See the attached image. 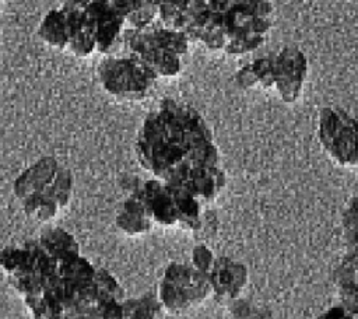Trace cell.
<instances>
[{
    "label": "cell",
    "mask_w": 358,
    "mask_h": 319,
    "mask_svg": "<svg viewBox=\"0 0 358 319\" xmlns=\"http://www.w3.org/2000/svg\"><path fill=\"white\" fill-rule=\"evenodd\" d=\"M0 266L34 319H123V290L78 252L52 253L27 242L3 249Z\"/></svg>",
    "instance_id": "obj_1"
},
{
    "label": "cell",
    "mask_w": 358,
    "mask_h": 319,
    "mask_svg": "<svg viewBox=\"0 0 358 319\" xmlns=\"http://www.w3.org/2000/svg\"><path fill=\"white\" fill-rule=\"evenodd\" d=\"M136 155L143 169L169 185L196 168L220 166L218 148L201 115L172 98L145 116Z\"/></svg>",
    "instance_id": "obj_2"
},
{
    "label": "cell",
    "mask_w": 358,
    "mask_h": 319,
    "mask_svg": "<svg viewBox=\"0 0 358 319\" xmlns=\"http://www.w3.org/2000/svg\"><path fill=\"white\" fill-rule=\"evenodd\" d=\"M190 45L185 32L162 27L158 21L143 29H124L123 35V49L154 80L176 77Z\"/></svg>",
    "instance_id": "obj_3"
},
{
    "label": "cell",
    "mask_w": 358,
    "mask_h": 319,
    "mask_svg": "<svg viewBox=\"0 0 358 319\" xmlns=\"http://www.w3.org/2000/svg\"><path fill=\"white\" fill-rule=\"evenodd\" d=\"M273 6L268 0H241L224 13L227 46L224 53L245 56L262 48L273 27Z\"/></svg>",
    "instance_id": "obj_4"
},
{
    "label": "cell",
    "mask_w": 358,
    "mask_h": 319,
    "mask_svg": "<svg viewBox=\"0 0 358 319\" xmlns=\"http://www.w3.org/2000/svg\"><path fill=\"white\" fill-rule=\"evenodd\" d=\"M102 88L120 101H143L154 87L155 80L131 56H105L96 69Z\"/></svg>",
    "instance_id": "obj_5"
},
{
    "label": "cell",
    "mask_w": 358,
    "mask_h": 319,
    "mask_svg": "<svg viewBox=\"0 0 358 319\" xmlns=\"http://www.w3.org/2000/svg\"><path fill=\"white\" fill-rule=\"evenodd\" d=\"M213 294L208 274L192 264L171 263L159 287L161 305L173 313L187 311Z\"/></svg>",
    "instance_id": "obj_6"
},
{
    "label": "cell",
    "mask_w": 358,
    "mask_h": 319,
    "mask_svg": "<svg viewBox=\"0 0 358 319\" xmlns=\"http://www.w3.org/2000/svg\"><path fill=\"white\" fill-rule=\"evenodd\" d=\"M319 140L324 151L343 166L358 164V126L355 118L338 106H326L319 116Z\"/></svg>",
    "instance_id": "obj_7"
},
{
    "label": "cell",
    "mask_w": 358,
    "mask_h": 319,
    "mask_svg": "<svg viewBox=\"0 0 358 319\" xmlns=\"http://www.w3.org/2000/svg\"><path fill=\"white\" fill-rule=\"evenodd\" d=\"M308 76V59L302 50L284 46L274 52V90L285 104L299 99Z\"/></svg>",
    "instance_id": "obj_8"
},
{
    "label": "cell",
    "mask_w": 358,
    "mask_h": 319,
    "mask_svg": "<svg viewBox=\"0 0 358 319\" xmlns=\"http://www.w3.org/2000/svg\"><path fill=\"white\" fill-rule=\"evenodd\" d=\"M95 31L96 52L103 56L117 55L123 49L124 24L117 13L108 4L94 1L85 7Z\"/></svg>",
    "instance_id": "obj_9"
},
{
    "label": "cell",
    "mask_w": 358,
    "mask_h": 319,
    "mask_svg": "<svg viewBox=\"0 0 358 319\" xmlns=\"http://www.w3.org/2000/svg\"><path fill=\"white\" fill-rule=\"evenodd\" d=\"M214 298L220 304L229 305L241 297L248 283V269L245 264L229 257H217L208 273Z\"/></svg>",
    "instance_id": "obj_10"
},
{
    "label": "cell",
    "mask_w": 358,
    "mask_h": 319,
    "mask_svg": "<svg viewBox=\"0 0 358 319\" xmlns=\"http://www.w3.org/2000/svg\"><path fill=\"white\" fill-rule=\"evenodd\" d=\"M207 10V0H162L158 4V22L186 35L197 25Z\"/></svg>",
    "instance_id": "obj_11"
},
{
    "label": "cell",
    "mask_w": 358,
    "mask_h": 319,
    "mask_svg": "<svg viewBox=\"0 0 358 319\" xmlns=\"http://www.w3.org/2000/svg\"><path fill=\"white\" fill-rule=\"evenodd\" d=\"M225 182V173L220 166H204L187 172L171 186L186 190L201 204H208L217 199L224 189Z\"/></svg>",
    "instance_id": "obj_12"
},
{
    "label": "cell",
    "mask_w": 358,
    "mask_h": 319,
    "mask_svg": "<svg viewBox=\"0 0 358 319\" xmlns=\"http://www.w3.org/2000/svg\"><path fill=\"white\" fill-rule=\"evenodd\" d=\"M62 8L67 21V50L77 57H87L96 52L94 24L85 8Z\"/></svg>",
    "instance_id": "obj_13"
},
{
    "label": "cell",
    "mask_w": 358,
    "mask_h": 319,
    "mask_svg": "<svg viewBox=\"0 0 358 319\" xmlns=\"http://www.w3.org/2000/svg\"><path fill=\"white\" fill-rule=\"evenodd\" d=\"M62 166L52 157H43L28 166L14 182L13 190L21 201L35 193H48Z\"/></svg>",
    "instance_id": "obj_14"
},
{
    "label": "cell",
    "mask_w": 358,
    "mask_h": 319,
    "mask_svg": "<svg viewBox=\"0 0 358 319\" xmlns=\"http://www.w3.org/2000/svg\"><path fill=\"white\" fill-rule=\"evenodd\" d=\"M140 183L129 192L120 211L116 215V225L127 235H143L152 227L145 200L140 190Z\"/></svg>",
    "instance_id": "obj_15"
},
{
    "label": "cell",
    "mask_w": 358,
    "mask_h": 319,
    "mask_svg": "<svg viewBox=\"0 0 358 319\" xmlns=\"http://www.w3.org/2000/svg\"><path fill=\"white\" fill-rule=\"evenodd\" d=\"M108 4L122 18L126 29H143L158 20V6L152 0H109Z\"/></svg>",
    "instance_id": "obj_16"
},
{
    "label": "cell",
    "mask_w": 358,
    "mask_h": 319,
    "mask_svg": "<svg viewBox=\"0 0 358 319\" xmlns=\"http://www.w3.org/2000/svg\"><path fill=\"white\" fill-rule=\"evenodd\" d=\"M235 84L242 90L274 88V52L241 67L235 73Z\"/></svg>",
    "instance_id": "obj_17"
},
{
    "label": "cell",
    "mask_w": 358,
    "mask_h": 319,
    "mask_svg": "<svg viewBox=\"0 0 358 319\" xmlns=\"http://www.w3.org/2000/svg\"><path fill=\"white\" fill-rule=\"evenodd\" d=\"M39 38L53 49L67 50V21L66 13L60 8H53L45 14L38 28Z\"/></svg>",
    "instance_id": "obj_18"
},
{
    "label": "cell",
    "mask_w": 358,
    "mask_h": 319,
    "mask_svg": "<svg viewBox=\"0 0 358 319\" xmlns=\"http://www.w3.org/2000/svg\"><path fill=\"white\" fill-rule=\"evenodd\" d=\"M21 204L25 215L39 222L50 221L60 210L59 204L46 193L31 194L21 200Z\"/></svg>",
    "instance_id": "obj_19"
},
{
    "label": "cell",
    "mask_w": 358,
    "mask_h": 319,
    "mask_svg": "<svg viewBox=\"0 0 358 319\" xmlns=\"http://www.w3.org/2000/svg\"><path fill=\"white\" fill-rule=\"evenodd\" d=\"M161 302L154 294L123 301V319H158Z\"/></svg>",
    "instance_id": "obj_20"
},
{
    "label": "cell",
    "mask_w": 358,
    "mask_h": 319,
    "mask_svg": "<svg viewBox=\"0 0 358 319\" xmlns=\"http://www.w3.org/2000/svg\"><path fill=\"white\" fill-rule=\"evenodd\" d=\"M71 193H73V175L69 169L62 166L46 194H49L59 204V207L63 208L70 203Z\"/></svg>",
    "instance_id": "obj_21"
},
{
    "label": "cell",
    "mask_w": 358,
    "mask_h": 319,
    "mask_svg": "<svg viewBox=\"0 0 358 319\" xmlns=\"http://www.w3.org/2000/svg\"><path fill=\"white\" fill-rule=\"evenodd\" d=\"M228 306L235 319H274L267 309L257 306L241 297L232 301Z\"/></svg>",
    "instance_id": "obj_22"
},
{
    "label": "cell",
    "mask_w": 358,
    "mask_h": 319,
    "mask_svg": "<svg viewBox=\"0 0 358 319\" xmlns=\"http://www.w3.org/2000/svg\"><path fill=\"white\" fill-rule=\"evenodd\" d=\"M215 257L213 252L206 245H197L192 252V266L200 270L201 273L208 274L213 269Z\"/></svg>",
    "instance_id": "obj_23"
},
{
    "label": "cell",
    "mask_w": 358,
    "mask_h": 319,
    "mask_svg": "<svg viewBox=\"0 0 358 319\" xmlns=\"http://www.w3.org/2000/svg\"><path fill=\"white\" fill-rule=\"evenodd\" d=\"M317 319H354V316L350 311H347V308L340 305L329 309L326 313H323Z\"/></svg>",
    "instance_id": "obj_24"
},
{
    "label": "cell",
    "mask_w": 358,
    "mask_h": 319,
    "mask_svg": "<svg viewBox=\"0 0 358 319\" xmlns=\"http://www.w3.org/2000/svg\"><path fill=\"white\" fill-rule=\"evenodd\" d=\"M62 3V7H70V8H85L88 4L92 3V0H59Z\"/></svg>",
    "instance_id": "obj_25"
},
{
    "label": "cell",
    "mask_w": 358,
    "mask_h": 319,
    "mask_svg": "<svg viewBox=\"0 0 358 319\" xmlns=\"http://www.w3.org/2000/svg\"><path fill=\"white\" fill-rule=\"evenodd\" d=\"M94 1H101V3H108V1H109V0H92V3H94Z\"/></svg>",
    "instance_id": "obj_26"
},
{
    "label": "cell",
    "mask_w": 358,
    "mask_h": 319,
    "mask_svg": "<svg viewBox=\"0 0 358 319\" xmlns=\"http://www.w3.org/2000/svg\"><path fill=\"white\" fill-rule=\"evenodd\" d=\"M152 1H155V3H157V6H158V4H159L162 0H152Z\"/></svg>",
    "instance_id": "obj_27"
},
{
    "label": "cell",
    "mask_w": 358,
    "mask_h": 319,
    "mask_svg": "<svg viewBox=\"0 0 358 319\" xmlns=\"http://www.w3.org/2000/svg\"><path fill=\"white\" fill-rule=\"evenodd\" d=\"M355 122H357V126H358V116L355 118Z\"/></svg>",
    "instance_id": "obj_28"
},
{
    "label": "cell",
    "mask_w": 358,
    "mask_h": 319,
    "mask_svg": "<svg viewBox=\"0 0 358 319\" xmlns=\"http://www.w3.org/2000/svg\"><path fill=\"white\" fill-rule=\"evenodd\" d=\"M1 3H3V0H0V4H1Z\"/></svg>",
    "instance_id": "obj_29"
},
{
    "label": "cell",
    "mask_w": 358,
    "mask_h": 319,
    "mask_svg": "<svg viewBox=\"0 0 358 319\" xmlns=\"http://www.w3.org/2000/svg\"><path fill=\"white\" fill-rule=\"evenodd\" d=\"M354 319H358V318H355V316H354Z\"/></svg>",
    "instance_id": "obj_30"
}]
</instances>
